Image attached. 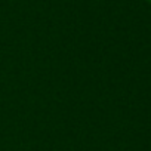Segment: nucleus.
<instances>
[{
	"instance_id": "f257e3e1",
	"label": "nucleus",
	"mask_w": 151,
	"mask_h": 151,
	"mask_svg": "<svg viewBox=\"0 0 151 151\" xmlns=\"http://www.w3.org/2000/svg\"><path fill=\"white\" fill-rule=\"evenodd\" d=\"M147 2H150V3H151V0H147Z\"/></svg>"
}]
</instances>
